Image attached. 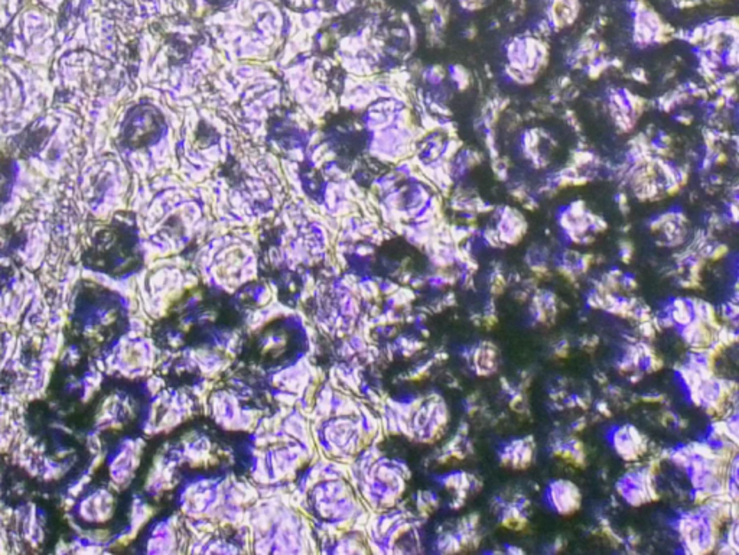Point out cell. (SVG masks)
<instances>
[{"label": "cell", "mask_w": 739, "mask_h": 555, "mask_svg": "<svg viewBox=\"0 0 739 555\" xmlns=\"http://www.w3.org/2000/svg\"><path fill=\"white\" fill-rule=\"evenodd\" d=\"M581 490L573 481L558 479L546 489V502L559 515H572L581 506Z\"/></svg>", "instance_id": "cell-1"}, {"label": "cell", "mask_w": 739, "mask_h": 555, "mask_svg": "<svg viewBox=\"0 0 739 555\" xmlns=\"http://www.w3.org/2000/svg\"><path fill=\"white\" fill-rule=\"evenodd\" d=\"M492 211L497 218L494 229L499 234L501 243L517 245L526 234L527 230L526 220L523 218V214L513 207L507 206L496 207Z\"/></svg>", "instance_id": "cell-2"}, {"label": "cell", "mask_w": 739, "mask_h": 555, "mask_svg": "<svg viewBox=\"0 0 739 555\" xmlns=\"http://www.w3.org/2000/svg\"><path fill=\"white\" fill-rule=\"evenodd\" d=\"M579 15V0H549L547 27L550 29L570 27Z\"/></svg>", "instance_id": "cell-3"}, {"label": "cell", "mask_w": 739, "mask_h": 555, "mask_svg": "<svg viewBox=\"0 0 739 555\" xmlns=\"http://www.w3.org/2000/svg\"><path fill=\"white\" fill-rule=\"evenodd\" d=\"M637 331H639L641 337L647 338V340H651V338H655L656 333H657V329H656L655 324H653V321L650 320V321L639 322Z\"/></svg>", "instance_id": "cell-4"}, {"label": "cell", "mask_w": 739, "mask_h": 555, "mask_svg": "<svg viewBox=\"0 0 739 555\" xmlns=\"http://www.w3.org/2000/svg\"><path fill=\"white\" fill-rule=\"evenodd\" d=\"M664 400H666V396L658 392L641 393V395H637V404H639V402H644V404H663Z\"/></svg>", "instance_id": "cell-5"}, {"label": "cell", "mask_w": 739, "mask_h": 555, "mask_svg": "<svg viewBox=\"0 0 739 555\" xmlns=\"http://www.w3.org/2000/svg\"><path fill=\"white\" fill-rule=\"evenodd\" d=\"M570 343L566 338H561L556 345H554V356L558 359L568 358L570 354Z\"/></svg>", "instance_id": "cell-6"}, {"label": "cell", "mask_w": 739, "mask_h": 555, "mask_svg": "<svg viewBox=\"0 0 739 555\" xmlns=\"http://www.w3.org/2000/svg\"><path fill=\"white\" fill-rule=\"evenodd\" d=\"M9 168L0 161V198L6 194V188L9 186Z\"/></svg>", "instance_id": "cell-7"}, {"label": "cell", "mask_w": 739, "mask_h": 555, "mask_svg": "<svg viewBox=\"0 0 739 555\" xmlns=\"http://www.w3.org/2000/svg\"><path fill=\"white\" fill-rule=\"evenodd\" d=\"M619 288H623L625 291H634L635 288H637L635 276L631 275V274H623L621 278H619Z\"/></svg>", "instance_id": "cell-8"}, {"label": "cell", "mask_w": 739, "mask_h": 555, "mask_svg": "<svg viewBox=\"0 0 739 555\" xmlns=\"http://www.w3.org/2000/svg\"><path fill=\"white\" fill-rule=\"evenodd\" d=\"M633 252H634V249H633L630 242H621L619 243V259L625 262V264L630 262L631 258H633Z\"/></svg>", "instance_id": "cell-9"}, {"label": "cell", "mask_w": 739, "mask_h": 555, "mask_svg": "<svg viewBox=\"0 0 739 555\" xmlns=\"http://www.w3.org/2000/svg\"><path fill=\"white\" fill-rule=\"evenodd\" d=\"M598 342H600V338L596 337V336H582L579 340H578V345L579 347L584 350H594L595 349L596 345H598Z\"/></svg>", "instance_id": "cell-10"}, {"label": "cell", "mask_w": 739, "mask_h": 555, "mask_svg": "<svg viewBox=\"0 0 739 555\" xmlns=\"http://www.w3.org/2000/svg\"><path fill=\"white\" fill-rule=\"evenodd\" d=\"M491 0H460V4H464V8L468 11H480L484 9Z\"/></svg>", "instance_id": "cell-11"}, {"label": "cell", "mask_w": 739, "mask_h": 555, "mask_svg": "<svg viewBox=\"0 0 739 555\" xmlns=\"http://www.w3.org/2000/svg\"><path fill=\"white\" fill-rule=\"evenodd\" d=\"M709 495L704 492V489H696V488H693L692 492H690V499H692L693 503L695 505H702L704 502L708 501Z\"/></svg>", "instance_id": "cell-12"}, {"label": "cell", "mask_w": 739, "mask_h": 555, "mask_svg": "<svg viewBox=\"0 0 739 555\" xmlns=\"http://www.w3.org/2000/svg\"><path fill=\"white\" fill-rule=\"evenodd\" d=\"M588 425V418H585V416H579L578 420L573 421L572 424L570 425V434H578V432H584L585 428Z\"/></svg>", "instance_id": "cell-13"}, {"label": "cell", "mask_w": 739, "mask_h": 555, "mask_svg": "<svg viewBox=\"0 0 739 555\" xmlns=\"http://www.w3.org/2000/svg\"><path fill=\"white\" fill-rule=\"evenodd\" d=\"M595 411L598 416L609 418L611 416V408L608 405L607 400H600L595 402Z\"/></svg>", "instance_id": "cell-14"}, {"label": "cell", "mask_w": 739, "mask_h": 555, "mask_svg": "<svg viewBox=\"0 0 739 555\" xmlns=\"http://www.w3.org/2000/svg\"><path fill=\"white\" fill-rule=\"evenodd\" d=\"M605 392H607V395L609 396L612 400H623V389L617 386V385H607V391H605Z\"/></svg>", "instance_id": "cell-15"}, {"label": "cell", "mask_w": 739, "mask_h": 555, "mask_svg": "<svg viewBox=\"0 0 739 555\" xmlns=\"http://www.w3.org/2000/svg\"><path fill=\"white\" fill-rule=\"evenodd\" d=\"M565 547V540L562 538V536H558L554 543H550L549 548L546 550V552H549V554H556V552L562 551Z\"/></svg>", "instance_id": "cell-16"}, {"label": "cell", "mask_w": 739, "mask_h": 555, "mask_svg": "<svg viewBox=\"0 0 739 555\" xmlns=\"http://www.w3.org/2000/svg\"><path fill=\"white\" fill-rule=\"evenodd\" d=\"M504 554H510V555H520V554H526L524 550H522L520 547H515V545H506V548L503 550Z\"/></svg>", "instance_id": "cell-17"}, {"label": "cell", "mask_w": 739, "mask_h": 555, "mask_svg": "<svg viewBox=\"0 0 739 555\" xmlns=\"http://www.w3.org/2000/svg\"><path fill=\"white\" fill-rule=\"evenodd\" d=\"M594 379H595V381L600 385H608V377L604 372H602V370H596V372L594 373Z\"/></svg>", "instance_id": "cell-18"}, {"label": "cell", "mask_w": 739, "mask_h": 555, "mask_svg": "<svg viewBox=\"0 0 739 555\" xmlns=\"http://www.w3.org/2000/svg\"><path fill=\"white\" fill-rule=\"evenodd\" d=\"M468 432H469L468 423H467V421H462V423L460 424V427H458L457 434L460 435V437H467V435H468Z\"/></svg>", "instance_id": "cell-19"}]
</instances>
